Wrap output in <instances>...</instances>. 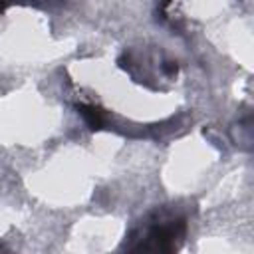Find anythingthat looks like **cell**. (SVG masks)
Masks as SVG:
<instances>
[{"instance_id": "cell-2", "label": "cell", "mask_w": 254, "mask_h": 254, "mask_svg": "<svg viewBox=\"0 0 254 254\" xmlns=\"http://www.w3.org/2000/svg\"><path fill=\"white\" fill-rule=\"evenodd\" d=\"M77 111L81 113V117L87 121V125L91 129H99L101 127V111L93 105H79Z\"/></svg>"}, {"instance_id": "cell-1", "label": "cell", "mask_w": 254, "mask_h": 254, "mask_svg": "<svg viewBox=\"0 0 254 254\" xmlns=\"http://www.w3.org/2000/svg\"><path fill=\"white\" fill-rule=\"evenodd\" d=\"M185 236V220L183 218H171V220H161L149 226L145 242L137 246V250H159V252H169L177 250L179 242Z\"/></svg>"}]
</instances>
